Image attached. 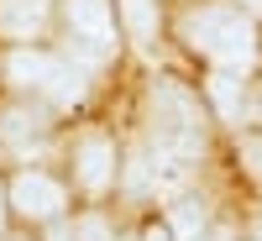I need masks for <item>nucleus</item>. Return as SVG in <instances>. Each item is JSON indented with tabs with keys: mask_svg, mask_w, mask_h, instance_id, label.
<instances>
[{
	"mask_svg": "<svg viewBox=\"0 0 262 241\" xmlns=\"http://www.w3.org/2000/svg\"><path fill=\"white\" fill-rule=\"evenodd\" d=\"M210 100L221 105V116H226V121H242L247 95H242V79H236V74H226V69L215 74V79H210Z\"/></svg>",
	"mask_w": 262,
	"mask_h": 241,
	"instance_id": "obj_10",
	"label": "nucleus"
},
{
	"mask_svg": "<svg viewBox=\"0 0 262 241\" xmlns=\"http://www.w3.org/2000/svg\"><path fill=\"white\" fill-rule=\"evenodd\" d=\"M48 6H53V0H0V32H6V37H32V32H42Z\"/></svg>",
	"mask_w": 262,
	"mask_h": 241,
	"instance_id": "obj_8",
	"label": "nucleus"
},
{
	"mask_svg": "<svg viewBox=\"0 0 262 241\" xmlns=\"http://www.w3.org/2000/svg\"><path fill=\"white\" fill-rule=\"evenodd\" d=\"M194 241H231L226 231H210V236H194Z\"/></svg>",
	"mask_w": 262,
	"mask_h": 241,
	"instance_id": "obj_18",
	"label": "nucleus"
},
{
	"mask_svg": "<svg viewBox=\"0 0 262 241\" xmlns=\"http://www.w3.org/2000/svg\"><path fill=\"white\" fill-rule=\"evenodd\" d=\"M121 21H126V37L137 48L158 42V0H121Z\"/></svg>",
	"mask_w": 262,
	"mask_h": 241,
	"instance_id": "obj_9",
	"label": "nucleus"
},
{
	"mask_svg": "<svg viewBox=\"0 0 262 241\" xmlns=\"http://www.w3.org/2000/svg\"><path fill=\"white\" fill-rule=\"evenodd\" d=\"M74 241H116V226L105 221V215H84L74 226Z\"/></svg>",
	"mask_w": 262,
	"mask_h": 241,
	"instance_id": "obj_12",
	"label": "nucleus"
},
{
	"mask_svg": "<svg viewBox=\"0 0 262 241\" xmlns=\"http://www.w3.org/2000/svg\"><path fill=\"white\" fill-rule=\"evenodd\" d=\"M6 79L16 84V90H32V95H42V100H58V105L84 100V74H79L63 53L16 48V53L6 58Z\"/></svg>",
	"mask_w": 262,
	"mask_h": 241,
	"instance_id": "obj_3",
	"label": "nucleus"
},
{
	"mask_svg": "<svg viewBox=\"0 0 262 241\" xmlns=\"http://www.w3.org/2000/svg\"><path fill=\"white\" fill-rule=\"evenodd\" d=\"M142 241H173V231H168V226H147V236H142Z\"/></svg>",
	"mask_w": 262,
	"mask_h": 241,
	"instance_id": "obj_16",
	"label": "nucleus"
},
{
	"mask_svg": "<svg viewBox=\"0 0 262 241\" xmlns=\"http://www.w3.org/2000/svg\"><path fill=\"white\" fill-rule=\"evenodd\" d=\"M184 42L200 58H210L215 69L226 74H247L257 63V32L252 16L242 6H226V0H210V6H194L184 16Z\"/></svg>",
	"mask_w": 262,
	"mask_h": 241,
	"instance_id": "obj_2",
	"label": "nucleus"
},
{
	"mask_svg": "<svg viewBox=\"0 0 262 241\" xmlns=\"http://www.w3.org/2000/svg\"><path fill=\"white\" fill-rule=\"evenodd\" d=\"M6 210L11 205H6V189H0V236H6Z\"/></svg>",
	"mask_w": 262,
	"mask_h": 241,
	"instance_id": "obj_17",
	"label": "nucleus"
},
{
	"mask_svg": "<svg viewBox=\"0 0 262 241\" xmlns=\"http://www.w3.org/2000/svg\"><path fill=\"white\" fill-rule=\"evenodd\" d=\"M247 241H262V215H257V221H252V236Z\"/></svg>",
	"mask_w": 262,
	"mask_h": 241,
	"instance_id": "obj_19",
	"label": "nucleus"
},
{
	"mask_svg": "<svg viewBox=\"0 0 262 241\" xmlns=\"http://www.w3.org/2000/svg\"><path fill=\"white\" fill-rule=\"evenodd\" d=\"M242 11H262V0H242Z\"/></svg>",
	"mask_w": 262,
	"mask_h": 241,
	"instance_id": "obj_20",
	"label": "nucleus"
},
{
	"mask_svg": "<svg viewBox=\"0 0 262 241\" xmlns=\"http://www.w3.org/2000/svg\"><path fill=\"white\" fill-rule=\"evenodd\" d=\"M74 184L84 194H105V189L116 184V142H111V131L90 126L74 142Z\"/></svg>",
	"mask_w": 262,
	"mask_h": 241,
	"instance_id": "obj_5",
	"label": "nucleus"
},
{
	"mask_svg": "<svg viewBox=\"0 0 262 241\" xmlns=\"http://www.w3.org/2000/svg\"><path fill=\"white\" fill-rule=\"evenodd\" d=\"M205 226H210V210H205V200H179V205H173V231H179L184 241L205 236Z\"/></svg>",
	"mask_w": 262,
	"mask_h": 241,
	"instance_id": "obj_11",
	"label": "nucleus"
},
{
	"mask_svg": "<svg viewBox=\"0 0 262 241\" xmlns=\"http://www.w3.org/2000/svg\"><path fill=\"white\" fill-rule=\"evenodd\" d=\"M48 111H42V105H6V111H0V142H6L16 158H32V152L48 142Z\"/></svg>",
	"mask_w": 262,
	"mask_h": 241,
	"instance_id": "obj_6",
	"label": "nucleus"
},
{
	"mask_svg": "<svg viewBox=\"0 0 262 241\" xmlns=\"http://www.w3.org/2000/svg\"><path fill=\"white\" fill-rule=\"evenodd\" d=\"M63 21H69L74 42H90L95 53H111V37H116L111 0H63Z\"/></svg>",
	"mask_w": 262,
	"mask_h": 241,
	"instance_id": "obj_7",
	"label": "nucleus"
},
{
	"mask_svg": "<svg viewBox=\"0 0 262 241\" xmlns=\"http://www.w3.org/2000/svg\"><path fill=\"white\" fill-rule=\"evenodd\" d=\"M242 163L262 179V131H257V137H242Z\"/></svg>",
	"mask_w": 262,
	"mask_h": 241,
	"instance_id": "obj_13",
	"label": "nucleus"
},
{
	"mask_svg": "<svg viewBox=\"0 0 262 241\" xmlns=\"http://www.w3.org/2000/svg\"><path fill=\"white\" fill-rule=\"evenodd\" d=\"M48 241H74V226L69 221H48Z\"/></svg>",
	"mask_w": 262,
	"mask_h": 241,
	"instance_id": "obj_14",
	"label": "nucleus"
},
{
	"mask_svg": "<svg viewBox=\"0 0 262 241\" xmlns=\"http://www.w3.org/2000/svg\"><path fill=\"white\" fill-rule=\"evenodd\" d=\"M6 200L16 205V215H27V221H58L63 205H69V189H63L53 173H42V168H21L11 189H6Z\"/></svg>",
	"mask_w": 262,
	"mask_h": 241,
	"instance_id": "obj_4",
	"label": "nucleus"
},
{
	"mask_svg": "<svg viewBox=\"0 0 262 241\" xmlns=\"http://www.w3.org/2000/svg\"><path fill=\"white\" fill-rule=\"evenodd\" d=\"M242 116H252V121H262V90H257V95H252V100L242 105Z\"/></svg>",
	"mask_w": 262,
	"mask_h": 241,
	"instance_id": "obj_15",
	"label": "nucleus"
},
{
	"mask_svg": "<svg viewBox=\"0 0 262 241\" xmlns=\"http://www.w3.org/2000/svg\"><path fill=\"white\" fill-rule=\"evenodd\" d=\"M147 142L158 163L194 168L205 152V111L194 90H184L179 79H152L147 90Z\"/></svg>",
	"mask_w": 262,
	"mask_h": 241,
	"instance_id": "obj_1",
	"label": "nucleus"
}]
</instances>
